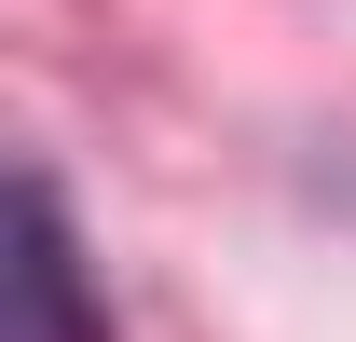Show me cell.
Returning <instances> with one entry per match:
<instances>
[{
  "mask_svg": "<svg viewBox=\"0 0 356 342\" xmlns=\"http://www.w3.org/2000/svg\"><path fill=\"white\" fill-rule=\"evenodd\" d=\"M14 342H110V315H96V288H83L69 192H55L42 165L14 178Z\"/></svg>",
  "mask_w": 356,
  "mask_h": 342,
  "instance_id": "obj_1",
  "label": "cell"
}]
</instances>
